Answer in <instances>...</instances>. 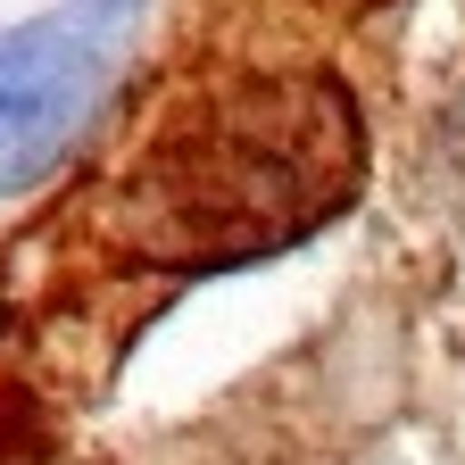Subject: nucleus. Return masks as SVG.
Here are the masks:
<instances>
[{
    "label": "nucleus",
    "mask_w": 465,
    "mask_h": 465,
    "mask_svg": "<svg viewBox=\"0 0 465 465\" xmlns=\"http://www.w3.org/2000/svg\"><path fill=\"white\" fill-rule=\"evenodd\" d=\"M358 174V100L324 75H266L166 116L116 192V232L142 266L216 274L341 216Z\"/></svg>",
    "instance_id": "obj_1"
},
{
    "label": "nucleus",
    "mask_w": 465,
    "mask_h": 465,
    "mask_svg": "<svg viewBox=\"0 0 465 465\" xmlns=\"http://www.w3.org/2000/svg\"><path fill=\"white\" fill-rule=\"evenodd\" d=\"M142 17L150 0H58L25 25H0V200L67 166L116 67L134 58Z\"/></svg>",
    "instance_id": "obj_2"
}]
</instances>
